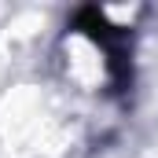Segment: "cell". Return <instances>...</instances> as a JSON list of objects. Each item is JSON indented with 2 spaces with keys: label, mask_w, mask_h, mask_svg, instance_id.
<instances>
[{
  "label": "cell",
  "mask_w": 158,
  "mask_h": 158,
  "mask_svg": "<svg viewBox=\"0 0 158 158\" xmlns=\"http://www.w3.org/2000/svg\"><path fill=\"white\" fill-rule=\"evenodd\" d=\"M77 26L96 40L107 55H110L107 63H110V70H114V85H118V88H129V81H132L129 33L118 30V26H110V22H107V15H103L99 7H81V11H77Z\"/></svg>",
  "instance_id": "1"
}]
</instances>
